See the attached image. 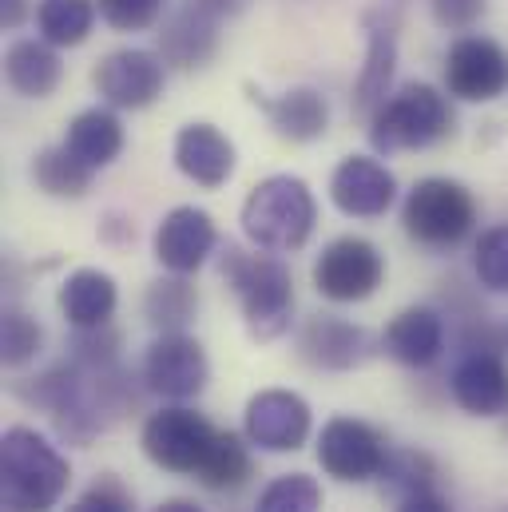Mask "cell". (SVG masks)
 Instances as JSON below:
<instances>
[{
  "instance_id": "33",
  "label": "cell",
  "mask_w": 508,
  "mask_h": 512,
  "mask_svg": "<svg viewBox=\"0 0 508 512\" xmlns=\"http://www.w3.org/2000/svg\"><path fill=\"white\" fill-rule=\"evenodd\" d=\"M100 20L116 32H143L159 20L163 0H96Z\"/></svg>"
},
{
  "instance_id": "5",
  "label": "cell",
  "mask_w": 508,
  "mask_h": 512,
  "mask_svg": "<svg viewBox=\"0 0 508 512\" xmlns=\"http://www.w3.org/2000/svg\"><path fill=\"white\" fill-rule=\"evenodd\" d=\"M401 223H405V235L413 243H421L429 251H449V247H457L473 231L477 199L457 179L429 175V179L413 183V191L405 195Z\"/></svg>"
},
{
  "instance_id": "17",
  "label": "cell",
  "mask_w": 508,
  "mask_h": 512,
  "mask_svg": "<svg viewBox=\"0 0 508 512\" xmlns=\"http://www.w3.org/2000/svg\"><path fill=\"white\" fill-rule=\"evenodd\" d=\"M175 167L191 183L215 191L235 175V143L215 124H187L175 135Z\"/></svg>"
},
{
  "instance_id": "20",
  "label": "cell",
  "mask_w": 508,
  "mask_h": 512,
  "mask_svg": "<svg viewBox=\"0 0 508 512\" xmlns=\"http://www.w3.org/2000/svg\"><path fill=\"white\" fill-rule=\"evenodd\" d=\"M215 48H219V20L195 4L179 8L159 32V56L163 64L175 68H199L215 56Z\"/></svg>"
},
{
  "instance_id": "4",
  "label": "cell",
  "mask_w": 508,
  "mask_h": 512,
  "mask_svg": "<svg viewBox=\"0 0 508 512\" xmlns=\"http://www.w3.org/2000/svg\"><path fill=\"white\" fill-rule=\"evenodd\" d=\"M445 135H453V108H449V96H441L433 84L397 88L370 116V143L381 155L425 151Z\"/></svg>"
},
{
  "instance_id": "2",
  "label": "cell",
  "mask_w": 508,
  "mask_h": 512,
  "mask_svg": "<svg viewBox=\"0 0 508 512\" xmlns=\"http://www.w3.org/2000/svg\"><path fill=\"white\" fill-rule=\"evenodd\" d=\"M239 223L258 251L290 255L306 247V239L314 235L318 203L298 175H270L251 187Z\"/></svg>"
},
{
  "instance_id": "8",
  "label": "cell",
  "mask_w": 508,
  "mask_h": 512,
  "mask_svg": "<svg viewBox=\"0 0 508 512\" xmlns=\"http://www.w3.org/2000/svg\"><path fill=\"white\" fill-rule=\"evenodd\" d=\"M385 437L362 417H330L318 433V465L346 485L374 481L385 469Z\"/></svg>"
},
{
  "instance_id": "11",
  "label": "cell",
  "mask_w": 508,
  "mask_h": 512,
  "mask_svg": "<svg viewBox=\"0 0 508 512\" xmlns=\"http://www.w3.org/2000/svg\"><path fill=\"white\" fill-rule=\"evenodd\" d=\"M92 84L112 108L139 112V108H151L163 96L167 68H163V56H155L147 48H120V52H108L96 64Z\"/></svg>"
},
{
  "instance_id": "39",
  "label": "cell",
  "mask_w": 508,
  "mask_h": 512,
  "mask_svg": "<svg viewBox=\"0 0 508 512\" xmlns=\"http://www.w3.org/2000/svg\"><path fill=\"white\" fill-rule=\"evenodd\" d=\"M155 512H203V509H199L195 501H163Z\"/></svg>"
},
{
  "instance_id": "13",
  "label": "cell",
  "mask_w": 508,
  "mask_h": 512,
  "mask_svg": "<svg viewBox=\"0 0 508 512\" xmlns=\"http://www.w3.org/2000/svg\"><path fill=\"white\" fill-rule=\"evenodd\" d=\"M298 354L318 370H358L378 354V342L370 330L338 318V314H314L298 330Z\"/></svg>"
},
{
  "instance_id": "28",
  "label": "cell",
  "mask_w": 508,
  "mask_h": 512,
  "mask_svg": "<svg viewBox=\"0 0 508 512\" xmlns=\"http://www.w3.org/2000/svg\"><path fill=\"white\" fill-rule=\"evenodd\" d=\"M207 489H239L251 477V449L243 445L239 433H219L203 469L195 473Z\"/></svg>"
},
{
  "instance_id": "15",
  "label": "cell",
  "mask_w": 508,
  "mask_h": 512,
  "mask_svg": "<svg viewBox=\"0 0 508 512\" xmlns=\"http://www.w3.org/2000/svg\"><path fill=\"white\" fill-rule=\"evenodd\" d=\"M219 247L215 219L199 207H175L155 227V258L167 274H195Z\"/></svg>"
},
{
  "instance_id": "14",
  "label": "cell",
  "mask_w": 508,
  "mask_h": 512,
  "mask_svg": "<svg viewBox=\"0 0 508 512\" xmlns=\"http://www.w3.org/2000/svg\"><path fill=\"white\" fill-rule=\"evenodd\" d=\"M330 199L350 219H381L397 199V179L370 155H346L330 175Z\"/></svg>"
},
{
  "instance_id": "32",
  "label": "cell",
  "mask_w": 508,
  "mask_h": 512,
  "mask_svg": "<svg viewBox=\"0 0 508 512\" xmlns=\"http://www.w3.org/2000/svg\"><path fill=\"white\" fill-rule=\"evenodd\" d=\"M473 270H477V282H481L485 290L508 294V223L489 227V231L477 239Z\"/></svg>"
},
{
  "instance_id": "27",
  "label": "cell",
  "mask_w": 508,
  "mask_h": 512,
  "mask_svg": "<svg viewBox=\"0 0 508 512\" xmlns=\"http://www.w3.org/2000/svg\"><path fill=\"white\" fill-rule=\"evenodd\" d=\"M199 310V294L195 286L187 282V274H171V278H159L147 286V298H143V314L151 326H159L163 334L167 330H183Z\"/></svg>"
},
{
  "instance_id": "38",
  "label": "cell",
  "mask_w": 508,
  "mask_h": 512,
  "mask_svg": "<svg viewBox=\"0 0 508 512\" xmlns=\"http://www.w3.org/2000/svg\"><path fill=\"white\" fill-rule=\"evenodd\" d=\"M28 12V0H0V16H4V28H16Z\"/></svg>"
},
{
  "instance_id": "23",
  "label": "cell",
  "mask_w": 508,
  "mask_h": 512,
  "mask_svg": "<svg viewBox=\"0 0 508 512\" xmlns=\"http://www.w3.org/2000/svg\"><path fill=\"white\" fill-rule=\"evenodd\" d=\"M64 147L76 159H84L92 171H100V167L120 159V151H124V124H120V116L112 108H88V112H80L68 124Z\"/></svg>"
},
{
  "instance_id": "10",
  "label": "cell",
  "mask_w": 508,
  "mask_h": 512,
  "mask_svg": "<svg viewBox=\"0 0 508 512\" xmlns=\"http://www.w3.org/2000/svg\"><path fill=\"white\" fill-rule=\"evenodd\" d=\"M445 92L465 104H489L508 92V52L489 36H461L445 52Z\"/></svg>"
},
{
  "instance_id": "6",
  "label": "cell",
  "mask_w": 508,
  "mask_h": 512,
  "mask_svg": "<svg viewBox=\"0 0 508 512\" xmlns=\"http://www.w3.org/2000/svg\"><path fill=\"white\" fill-rule=\"evenodd\" d=\"M215 437H219V429L203 413H195L187 405H167L143 421L139 445H143L147 461L167 473H199Z\"/></svg>"
},
{
  "instance_id": "16",
  "label": "cell",
  "mask_w": 508,
  "mask_h": 512,
  "mask_svg": "<svg viewBox=\"0 0 508 512\" xmlns=\"http://www.w3.org/2000/svg\"><path fill=\"white\" fill-rule=\"evenodd\" d=\"M453 401L473 417H501L508 409V366L497 350H469L453 378Z\"/></svg>"
},
{
  "instance_id": "25",
  "label": "cell",
  "mask_w": 508,
  "mask_h": 512,
  "mask_svg": "<svg viewBox=\"0 0 508 512\" xmlns=\"http://www.w3.org/2000/svg\"><path fill=\"white\" fill-rule=\"evenodd\" d=\"M96 0H36V28L40 40L56 48H76L92 36L96 28Z\"/></svg>"
},
{
  "instance_id": "22",
  "label": "cell",
  "mask_w": 508,
  "mask_h": 512,
  "mask_svg": "<svg viewBox=\"0 0 508 512\" xmlns=\"http://www.w3.org/2000/svg\"><path fill=\"white\" fill-rule=\"evenodd\" d=\"M254 104L266 112L270 128L290 143H314L330 128V108L322 92L314 88H290L282 96H254Z\"/></svg>"
},
{
  "instance_id": "34",
  "label": "cell",
  "mask_w": 508,
  "mask_h": 512,
  "mask_svg": "<svg viewBox=\"0 0 508 512\" xmlns=\"http://www.w3.org/2000/svg\"><path fill=\"white\" fill-rule=\"evenodd\" d=\"M68 512H131V493L116 477H100L88 493H80V501Z\"/></svg>"
},
{
  "instance_id": "1",
  "label": "cell",
  "mask_w": 508,
  "mask_h": 512,
  "mask_svg": "<svg viewBox=\"0 0 508 512\" xmlns=\"http://www.w3.org/2000/svg\"><path fill=\"white\" fill-rule=\"evenodd\" d=\"M72 481L68 457L28 425L0 437V501L4 512H48Z\"/></svg>"
},
{
  "instance_id": "19",
  "label": "cell",
  "mask_w": 508,
  "mask_h": 512,
  "mask_svg": "<svg viewBox=\"0 0 508 512\" xmlns=\"http://www.w3.org/2000/svg\"><path fill=\"white\" fill-rule=\"evenodd\" d=\"M60 314L72 330H100L112 322L116 306H120V290H116V278L104 274V270H72L60 286Z\"/></svg>"
},
{
  "instance_id": "18",
  "label": "cell",
  "mask_w": 508,
  "mask_h": 512,
  "mask_svg": "<svg viewBox=\"0 0 508 512\" xmlns=\"http://www.w3.org/2000/svg\"><path fill=\"white\" fill-rule=\"evenodd\" d=\"M381 350H385L393 362L413 366V370L433 366V362L441 358V350H445V322H441V314L429 310V306H409V310H401V314L385 326Z\"/></svg>"
},
{
  "instance_id": "24",
  "label": "cell",
  "mask_w": 508,
  "mask_h": 512,
  "mask_svg": "<svg viewBox=\"0 0 508 512\" xmlns=\"http://www.w3.org/2000/svg\"><path fill=\"white\" fill-rule=\"evenodd\" d=\"M393 68H397V32L393 24H374L370 28V44H366V64L354 88V104L362 112H378L389 100V84H393Z\"/></svg>"
},
{
  "instance_id": "9",
  "label": "cell",
  "mask_w": 508,
  "mask_h": 512,
  "mask_svg": "<svg viewBox=\"0 0 508 512\" xmlns=\"http://www.w3.org/2000/svg\"><path fill=\"white\" fill-rule=\"evenodd\" d=\"M143 382H147L151 393H159L167 401H191L211 382L207 350L191 334L167 330L143 354Z\"/></svg>"
},
{
  "instance_id": "26",
  "label": "cell",
  "mask_w": 508,
  "mask_h": 512,
  "mask_svg": "<svg viewBox=\"0 0 508 512\" xmlns=\"http://www.w3.org/2000/svg\"><path fill=\"white\" fill-rule=\"evenodd\" d=\"M92 175H96V171H92L84 159H76L64 143H60V147H44V151L36 155V163H32L36 187H40L44 195H52V199H80V195H88Z\"/></svg>"
},
{
  "instance_id": "29",
  "label": "cell",
  "mask_w": 508,
  "mask_h": 512,
  "mask_svg": "<svg viewBox=\"0 0 508 512\" xmlns=\"http://www.w3.org/2000/svg\"><path fill=\"white\" fill-rule=\"evenodd\" d=\"M433 477H437V465L429 453H417V449H405V453H389L385 457V469H381V485L385 493L393 497H417V493H429L433 489Z\"/></svg>"
},
{
  "instance_id": "3",
  "label": "cell",
  "mask_w": 508,
  "mask_h": 512,
  "mask_svg": "<svg viewBox=\"0 0 508 512\" xmlns=\"http://www.w3.org/2000/svg\"><path fill=\"white\" fill-rule=\"evenodd\" d=\"M223 278L235 290L247 330L254 342H274L290 330V314H294V278L286 270V262L270 255H247L239 247L223 251Z\"/></svg>"
},
{
  "instance_id": "35",
  "label": "cell",
  "mask_w": 508,
  "mask_h": 512,
  "mask_svg": "<svg viewBox=\"0 0 508 512\" xmlns=\"http://www.w3.org/2000/svg\"><path fill=\"white\" fill-rule=\"evenodd\" d=\"M485 8H489V0H429L433 20L449 32H469L485 16Z\"/></svg>"
},
{
  "instance_id": "7",
  "label": "cell",
  "mask_w": 508,
  "mask_h": 512,
  "mask_svg": "<svg viewBox=\"0 0 508 512\" xmlns=\"http://www.w3.org/2000/svg\"><path fill=\"white\" fill-rule=\"evenodd\" d=\"M385 282V258L370 239L342 235L314 262V290L330 302H366Z\"/></svg>"
},
{
  "instance_id": "36",
  "label": "cell",
  "mask_w": 508,
  "mask_h": 512,
  "mask_svg": "<svg viewBox=\"0 0 508 512\" xmlns=\"http://www.w3.org/2000/svg\"><path fill=\"white\" fill-rule=\"evenodd\" d=\"M397 512H453V509L441 497H433V493H417V497H405Z\"/></svg>"
},
{
  "instance_id": "37",
  "label": "cell",
  "mask_w": 508,
  "mask_h": 512,
  "mask_svg": "<svg viewBox=\"0 0 508 512\" xmlns=\"http://www.w3.org/2000/svg\"><path fill=\"white\" fill-rule=\"evenodd\" d=\"M187 4H195V8H203V12H211L215 20H223V16H235L247 0H187Z\"/></svg>"
},
{
  "instance_id": "12",
  "label": "cell",
  "mask_w": 508,
  "mask_h": 512,
  "mask_svg": "<svg viewBox=\"0 0 508 512\" xmlns=\"http://www.w3.org/2000/svg\"><path fill=\"white\" fill-rule=\"evenodd\" d=\"M310 437V405L290 389H262L247 401V441L262 453H294Z\"/></svg>"
},
{
  "instance_id": "21",
  "label": "cell",
  "mask_w": 508,
  "mask_h": 512,
  "mask_svg": "<svg viewBox=\"0 0 508 512\" xmlns=\"http://www.w3.org/2000/svg\"><path fill=\"white\" fill-rule=\"evenodd\" d=\"M4 80L12 92L28 96V100H48L60 80H64V64L56 44L48 40H12L4 52Z\"/></svg>"
},
{
  "instance_id": "31",
  "label": "cell",
  "mask_w": 508,
  "mask_h": 512,
  "mask_svg": "<svg viewBox=\"0 0 508 512\" xmlns=\"http://www.w3.org/2000/svg\"><path fill=\"white\" fill-rule=\"evenodd\" d=\"M40 346H44L40 322L28 318L24 310L8 306L4 318H0V358H4V366H12V370L28 366V362L40 354Z\"/></svg>"
},
{
  "instance_id": "30",
  "label": "cell",
  "mask_w": 508,
  "mask_h": 512,
  "mask_svg": "<svg viewBox=\"0 0 508 512\" xmlns=\"http://www.w3.org/2000/svg\"><path fill=\"white\" fill-rule=\"evenodd\" d=\"M258 512H322V485L310 473H282L262 489Z\"/></svg>"
}]
</instances>
